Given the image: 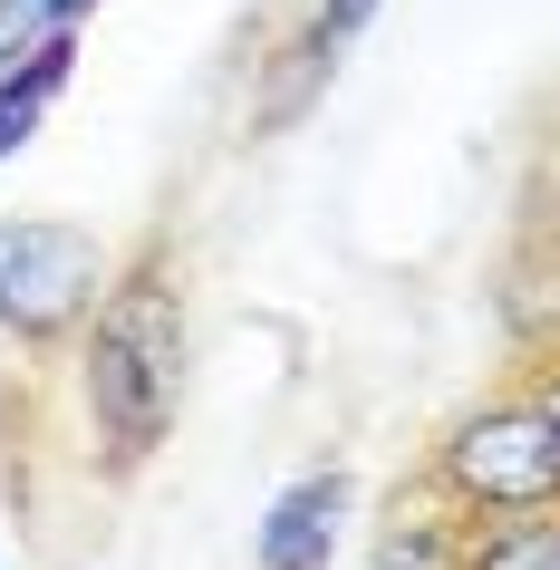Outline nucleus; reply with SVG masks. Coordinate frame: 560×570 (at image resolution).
<instances>
[{"mask_svg": "<svg viewBox=\"0 0 560 570\" xmlns=\"http://www.w3.org/2000/svg\"><path fill=\"white\" fill-rule=\"evenodd\" d=\"M78 396H88V435L107 454V474H136L184 406V291L165 252L107 281L97 320L78 330Z\"/></svg>", "mask_w": 560, "mask_h": 570, "instance_id": "nucleus-1", "label": "nucleus"}, {"mask_svg": "<svg viewBox=\"0 0 560 570\" xmlns=\"http://www.w3.org/2000/svg\"><path fill=\"white\" fill-rule=\"evenodd\" d=\"M425 483H435L454 512L473 522H502V512H551L560 503V425L541 396H483L435 435L425 454Z\"/></svg>", "mask_w": 560, "mask_h": 570, "instance_id": "nucleus-2", "label": "nucleus"}, {"mask_svg": "<svg viewBox=\"0 0 560 570\" xmlns=\"http://www.w3.org/2000/svg\"><path fill=\"white\" fill-rule=\"evenodd\" d=\"M107 301V252L97 233L78 223H0V330L20 338V348H59L78 338Z\"/></svg>", "mask_w": 560, "mask_h": 570, "instance_id": "nucleus-3", "label": "nucleus"}, {"mask_svg": "<svg viewBox=\"0 0 560 570\" xmlns=\"http://www.w3.org/2000/svg\"><path fill=\"white\" fill-rule=\"evenodd\" d=\"M338 522H348V474L320 464V474H299L291 493L262 512L252 561H262V570H328V561H338Z\"/></svg>", "mask_w": 560, "mask_h": 570, "instance_id": "nucleus-4", "label": "nucleus"}, {"mask_svg": "<svg viewBox=\"0 0 560 570\" xmlns=\"http://www.w3.org/2000/svg\"><path fill=\"white\" fill-rule=\"evenodd\" d=\"M464 541H473V512H454L435 483L396 493L367 541V570H464Z\"/></svg>", "mask_w": 560, "mask_h": 570, "instance_id": "nucleus-5", "label": "nucleus"}, {"mask_svg": "<svg viewBox=\"0 0 560 570\" xmlns=\"http://www.w3.org/2000/svg\"><path fill=\"white\" fill-rule=\"evenodd\" d=\"M68 68H78V30L30 39L20 59L0 68V165L39 136V117H49V107H59V88H68Z\"/></svg>", "mask_w": 560, "mask_h": 570, "instance_id": "nucleus-6", "label": "nucleus"}, {"mask_svg": "<svg viewBox=\"0 0 560 570\" xmlns=\"http://www.w3.org/2000/svg\"><path fill=\"white\" fill-rule=\"evenodd\" d=\"M464 570H560V503H551V512H502V522H473Z\"/></svg>", "mask_w": 560, "mask_h": 570, "instance_id": "nucleus-7", "label": "nucleus"}, {"mask_svg": "<svg viewBox=\"0 0 560 570\" xmlns=\"http://www.w3.org/2000/svg\"><path fill=\"white\" fill-rule=\"evenodd\" d=\"M338 78V49H320V39L299 30L281 59H271V78H262V107H252V126H291V117H310V97Z\"/></svg>", "mask_w": 560, "mask_h": 570, "instance_id": "nucleus-8", "label": "nucleus"}, {"mask_svg": "<svg viewBox=\"0 0 560 570\" xmlns=\"http://www.w3.org/2000/svg\"><path fill=\"white\" fill-rule=\"evenodd\" d=\"M367 20H377V0H310V20H299V30L320 39V49H348Z\"/></svg>", "mask_w": 560, "mask_h": 570, "instance_id": "nucleus-9", "label": "nucleus"}, {"mask_svg": "<svg viewBox=\"0 0 560 570\" xmlns=\"http://www.w3.org/2000/svg\"><path fill=\"white\" fill-rule=\"evenodd\" d=\"M522 291H531V301H541V309L560 320V233L541 242V262H531V281H522Z\"/></svg>", "mask_w": 560, "mask_h": 570, "instance_id": "nucleus-10", "label": "nucleus"}, {"mask_svg": "<svg viewBox=\"0 0 560 570\" xmlns=\"http://www.w3.org/2000/svg\"><path fill=\"white\" fill-rule=\"evenodd\" d=\"M551 184H560V146H551Z\"/></svg>", "mask_w": 560, "mask_h": 570, "instance_id": "nucleus-11", "label": "nucleus"}]
</instances>
